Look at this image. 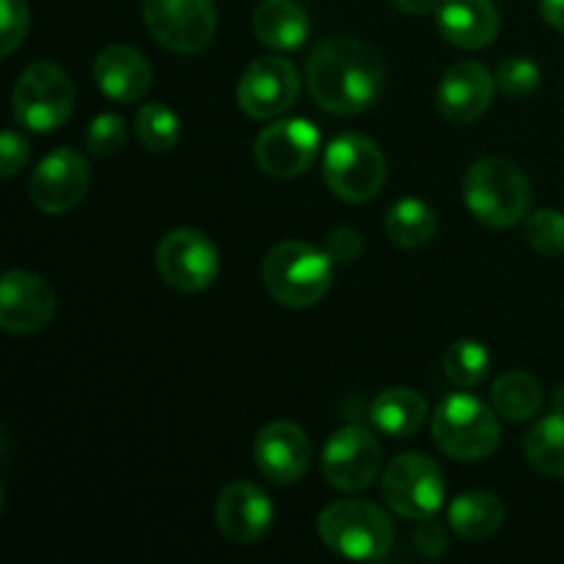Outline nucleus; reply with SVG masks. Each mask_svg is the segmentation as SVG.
Wrapping results in <instances>:
<instances>
[{
	"label": "nucleus",
	"mask_w": 564,
	"mask_h": 564,
	"mask_svg": "<svg viewBox=\"0 0 564 564\" xmlns=\"http://www.w3.org/2000/svg\"><path fill=\"white\" fill-rule=\"evenodd\" d=\"M319 154V130L306 119H279L257 135L253 160L264 174L292 180L306 174Z\"/></svg>",
	"instance_id": "13"
},
{
	"label": "nucleus",
	"mask_w": 564,
	"mask_h": 564,
	"mask_svg": "<svg viewBox=\"0 0 564 564\" xmlns=\"http://www.w3.org/2000/svg\"><path fill=\"white\" fill-rule=\"evenodd\" d=\"M319 540L334 554L356 562L386 560L394 545V521L383 507L364 499H341L317 518Z\"/></svg>",
	"instance_id": "4"
},
{
	"label": "nucleus",
	"mask_w": 564,
	"mask_h": 564,
	"mask_svg": "<svg viewBox=\"0 0 564 564\" xmlns=\"http://www.w3.org/2000/svg\"><path fill=\"white\" fill-rule=\"evenodd\" d=\"M507 510L501 499L490 490H468L449 507V527L457 538L468 543H482L505 527Z\"/></svg>",
	"instance_id": "22"
},
{
	"label": "nucleus",
	"mask_w": 564,
	"mask_h": 564,
	"mask_svg": "<svg viewBox=\"0 0 564 564\" xmlns=\"http://www.w3.org/2000/svg\"><path fill=\"white\" fill-rule=\"evenodd\" d=\"M28 3L25 0H0V53L11 55L28 36Z\"/></svg>",
	"instance_id": "32"
},
{
	"label": "nucleus",
	"mask_w": 564,
	"mask_h": 564,
	"mask_svg": "<svg viewBox=\"0 0 564 564\" xmlns=\"http://www.w3.org/2000/svg\"><path fill=\"white\" fill-rule=\"evenodd\" d=\"M523 455L543 477H564V413H551L529 430L523 438Z\"/></svg>",
	"instance_id": "26"
},
{
	"label": "nucleus",
	"mask_w": 564,
	"mask_h": 564,
	"mask_svg": "<svg viewBox=\"0 0 564 564\" xmlns=\"http://www.w3.org/2000/svg\"><path fill=\"white\" fill-rule=\"evenodd\" d=\"M55 290L47 279L28 270H6L0 281V328L31 336L47 328L55 317Z\"/></svg>",
	"instance_id": "15"
},
{
	"label": "nucleus",
	"mask_w": 564,
	"mask_h": 564,
	"mask_svg": "<svg viewBox=\"0 0 564 564\" xmlns=\"http://www.w3.org/2000/svg\"><path fill=\"white\" fill-rule=\"evenodd\" d=\"M94 80L113 102H141L152 88V66L141 50L130 44H110L94 58Z\"/></svg>",
	"instance_id": "19"
},
{
	"label": "nucleus",
	"mask_w": 564,
	"mask_h": 564,
	"mask_svg": "<svg viewBox=\"0 0 564 564\" xmlns=\"http://www.w3.org/2000/svg\"><path fill=\"white\" fill-rule=\"evenodd\" d=\"M496 94V75L479 61H457L438 83V110L452 124H471L488 113Z\"/></svg>",
	"instance_id": "18"
},
{
	"label": "nucleus",
	"mask_w": 564,
	"mask_h": 564,
	"mask_svg": "<svg viewBox=\"0 0 564 564\" xmlns=\"http://www.w3.org/2000/svg\"><path fill=\"white\" fill-rule=\"evenodd\" d=\"M273 518V501L253 482L226 485L215 501V523L220 534L237 545H253L268 538Z\"/></svg>",
	"instance_id": "16"
},
{
	"label": "nucleus",
	"mask_w": 564,
	"mask_h": 564,
	"mask_svg": "<svg viewBox=\"0 0 564 564\" xmlns=\"http://www.w3.org/2000/svg\"><path fill=\"white\" fill-rule=\"evenodd\" d=\"M554 411L564 413V386H560V389L554 391Z\"/></svg>",
	"instance_id": "38"
},
{
	"label": "nucleus",
	"mask_w": 564,
	"mask_h": 564,
	"mask_svg": "<svg viewBox=\"0 0 564 564\" xmlns=\"http://www.w3.org/2000/svg\"><path fill=\"white\" fill-rule=\"evenodd\" d=\"M312 22L297 0H262L253 11V33L259 42L279 53H290L306 44Z\"/></svg>",
	"instance_id": "21"
},
{
	"label": "nucleus",
	"mask_w": 564,
	"mask_h": 564,
	"mask_svg": "<svg viewBox=\"0 0 564 564\" xmlns=\"http://www.w3.org/2000/svg\"><path fill=\"white\" fill-rule=\"evenodd\" d=\"M435 22L441 36L460 50L490 47L501 28L494 0H441Z\"/></svg>",
	"instance_id": "20"
},
{
	"label": "nucleus",
	"mask_w": 564,
	"mask_h": 564,
	"mask_svg": "<svg viewBox=\"0 0 564 564\" xmlns=\"http://www.w3.org/2000/svg\"><path fill=\"white\" fill-rule=\"evenodd\" d=\"M416 549L422 551L424 556L435 560V556L446 554L449 549V538H446V529L441 523H435L433 518H424V523L416 532Z\"/></svg>",
	"instance_id": "35"
},
{
	"label": "nucleus",
	"mask_w": 564,
	"mask_h": 564,
	"mask_svg": "<svg viewBox=\"0 0 564 564\" xmlns=\"http://www.w3.org/2000/svg\"><path fill=\"white\" fill-rule=\"evenodd\" d=\"M28 154H31V147H28L25 138L14 130H6L3 138H0V176L14 180L25 169Z\"/></svg>",
	"instance_id": "33"
},
{
	"label": "nucleus",
	"mask_w": 564,
	"mask_h": 564,
	"mask_svg": "<svg viewBox=\"0 0 564 564\" xmlns=\"http://www.w3.org/2000/svg\"><path fill=\"white\" fill-rule=\"evenodd\" d=\"M427 419V402L408 386L386 389L372 402V424L389 438H411Z\"/></svg>",
	"instance_id": "23"
},
{
	"label": "nucleus",
	"mask_w": 564,
	"mask_h": 564,
	"mask_svg": "<svg viewBox=\"0 0 564 564\" xmlns=\"http://www.w3.org/2000/svg\"><path fill=\"white\" fill-rule=\"evenodd\" d=\"M308 94L334 116H358L383 94V58L367 42L352 36L317 44L306 64Z\"/></svg>",
	"instance_id": "1"
},
{
	"label": "nucleus",
	"mask_w": 564,
	"mask_h": 564,
	"mask_svg": "<svg viewBox=\"0 0 564 564\" xmlns=\"http://www.w3.org/2000/svg\"><path fill=\"white\" fill-rule=\"evenodd\" d=\"M463 202L488 229H510L532 209V182L507 158H482L463 176Z\"/></svg>",
	"instance_id": "2"
},
{
	"label": "nucleus",
	"mask_w": 564,
	"mask_h": 564,
	"mask_svg": "<svg viewBox=\"0 0 564 564\" xmlns=\"http://www.w3.org/2000/svg\"><path fill=\"white\" fill-rule=\"evenodd\" d=\"M444 372L457 389H477L490 372V352L477 339L452 341L444 352Z\"/></svg>",
	"instance_id": "27"
},
{
	"label": "nucleus",
	"mask_w": 564,
	"mask_h": 564,
	"mask_svg": "<svg viewBox=\"0 0 564 564\" xmlns=\"http://www.w3.org/2000/svg\"><path fill=\"white\" fill-rule=\"evenodd\" d=\"M160 275L180 292H204L215 284L220 273L218 246L204 231L182 226L171 229L158 246Z\"/></svg>",
	"instance_id": "10"
},
{
	"label": "nucleus",
	"mask_w": 564,
	"mask_h": 564,
	"mask_svg": "<svg viewBox=\"0 0 564 564\" xmlns=\"http://www.w3.org/2000/svg\"><path fill=\"white\" fill-rule=\"evenodd\" d=\"M262 284L281 306L308 308L334 284V259L303 240L279 242L262 259Z\"/></svg>",
	"instance_id": "3"
},
{
	"label": "nucleus",
	"mask_w": 564,
	"mask_h": 564,
	"mask_svg": "<svg viewBox=\"0 0 564 564\" xmlns=\"http://www.w3.org/2000/svg\"><path fill=\"white\" fill-rule=\"evenodd\" d=\"M135 135L149 152H169L180 143V116L163 102H149L135 116Z\"/></svg>",
	"instance_id": "28"
},
{
	"label": "nucleus",
	"mask_w": 564,
	"mask_h": 564,
	"mask_svg": "<svg viewBox=\"0 0 564 564\" xmlns=\"http://www.w3.org/2000/svg\"><path fill=\"white\" fill-rule=\"evenodd\" d=\"M257 468L275 485H295L312 466V441L295 422H270L253 441Z\"/></svg>",
	"instance_id": "17"
},
{
	"label": "nucleus",
	"mask_w": 564,
	"mask_h": 564,
	"mask_svg": "<svg viewBox=\"0 0 564 564\" xmlns=\"http://www.w3.org/2000/svg\"><path fill=\"white\" fill-rule=\"evenodd\" d=\"M435 229H438L435 209L422 198H402L386 215V235L405 251L427 246L435 237Z\"/></svg>",
	"instance_id": "25"
},
{
	"label": "nucleus",
	"mask_w": 564,
	"mask_h": 564,
	"mask_svg": "<svg viewBox=\"0 0 564 564\" xmlns=\"http://www.w3.org/2000/svg\"><path fill=\"white\" fill-rule=\"evenodd\" d=\"M91 185L88 160L75 149H55L31 174V202L44 215H64L75 209Z\"/></svg>",
	"instance_id": "14"
},
{
	"label": "nucleus",
	"mask_w": 564,
	"mask_h": 564,
	"mask_svg": "<svg viewBox=\"0 0 564 564\" xmlns=\"http://www.w3.org/2000/svg\"><path fill=\"white\" fill-rule=\"evenodd\" d=\"M540 14L551 28L564 33V0H540Z\"/></svg>",
	"instance_id": "37"
},
{
	"label": "nucleus",
	"mask_w": 564,
	"mask_h": 564,
	"mask_svg": "<svg viewBox=\"0 0 564 564\" xmlns=\"http://www.w3.org/2000/svg\"><path fill=\"white\" fill-rule=\"evenodd\" d=\"M301 97V75L292 61L281 55H264L248 64L237 83V105L251 119H275L286 113Z\"/></svg>",
	"instance_id": "12"
},
{
	"label": "nucleus",
	"mask_w": 564,
	"mask_h": 564,
	"mask_svg": "<svg viewBox=\"0 0 564 564\" xmlns=\"http://www.w3.org/2000/svg\"><path fill=\"white\" fill-rule=\"evenodd\" d=\"M527 242L543 257H564V213L562 209H534L523 220Z\"/></svg>",
	"instance_id": "29"
},
{
	"label": "nucleus",
	"mask_w": 564,
	"mask_h": 564,
	"mask_svg": "<svg viewBox=\"0 0 564 564\" xmlns=\"http://www.w3.org/2000/svg\"><path fill=\"white\" fill-rule=\"evenodd\" d=\"M433 441L446 457L460 463L488 460L501 444V424L496 408L479 397L449 394L433 416Z\"/></svg>",
	"instance_id": "5"
},
{
	"label": "nucleus",
	"mask_w": 564,
	"mask_h": 564,
	"mask_svg": "<svg viewBox=\"0 0 564 564\" xmlns=\"http://www.w3.org/2000/svg\"><path fill=\"white\" fill-rule=\"evenodd\" d=\"M14 119L33 132H53L69 121L75 108V86L61 66L36 61L17 77L11 94Z\"/></svg>",
	"instance_id": "7"
},
{
	"label": "nucleus",
	"mask_w": 564,
	"mask_h": 564,
	"mask_svg": "<svg viewBox=\"0 0 564 564\" xmlns=\"http://www.w3.org/2000/svg\"><path fill=\"white\" fill-rule=\"evenodd\" d=\"M325 185L341 202H372L386 185V158L372 138L361 132H341L325 147Z\"/></svg>",
	"instance_id": "6"
},
{
	"label": "nucleus",
	"mask_w": 564,
	"mask_h": 564,
	"mask_svg": "<svg viewBox=\"0 0 564 564\" xmlns=\"http://www.w3.org/2000/svg\"><path fill=\"white\" fill-rule=\"evenodd\" d=\"M490 400L499 416L510 419V422H529L543 411V386L538 378L529 372L512 369L505 372L490 389Z\"/></svg>",
	"instance_id": "24"
},
{
	"label": "nucleus",
	"mask_w": 564,
	"mask_h": 564,
	"mask_svg": "<svg viewBox=\"0 0 564 564\" xmlns=\"http://www.w3.org/2000/svg\"><path fill=\"white\" fill-rule=\"evenodd\" d=\"M540 83H543V72L532 58H523V55H512V58L501 61L499 69H496V88L505 97H529V94L538 91Z\"/></svg>",
	"instance_id": "30"
},
{
	"label": "nucleus",
	"mask_w": 564,
	"mask_h": 564,
	"mask_svg": "<svg viewBox=\"0 0 564 564\" xmlns=\"http://www.w3.org/2000/svg\"><path fill=\"white\" fill-rule=\"evenodd\" d=\"M383 452L378 438L358 424L336 430L323 449V477L339 494H361L378 479Z\"/></svg>",
	"instance_id": "11"
},
{
	"label": "nucleus",
	"mask_w": 564,
	"mask_h": 564,
	"mask_svg": "<svg viewBox=\"0 0 564 564\" xmlns=\"http://www.w3.org/2000/svg\"><path fill=\"white\" fill-rule=\"evenodd\" d=\"M127 143V121L116 113H99L86 132V147L94 158H110Z\"/></svg>",
	"instance_id": "31"
},
{
	"label": "nucleus",
	"mask_w": 564,
	"mask_h": 564,
	"mask_svg": "<svg viewBox=\"0 0 564 564\" xmlns=\"http://www.w3.org/2000/svg\"><path fill=\"white\" fill-rule=\"evenodd\" d=\"M444 471L427 455L405 452L386 466L383 499L400 518H408V521L433 518L444 505Z\"/></svg>",
	"instance_id": "8"
},
{
	"label": "nucleus",
	"mask_w": 564,
	"mask_h": 564,
	"mask_svg": "<svg viewBox=\"0 0 564 564\" xmlns=\"http://www.w3.org/2000/svg\"><path fill=\"white\" fill-rule=\"evenodd\" d=\"M143 20L154 42L180 55L207 50L218 31L215 0H143Z\"/></svg>",
	"instance_id": "9"
},
{
	"label": "nucleus",
	"mask_w": 564,
	"mask_h": 564,
	"mask_svg": "<svg viewBox=\"0 0 564 564\" xmlns=\"http://www.w3.org/2000/svg\"><path fill=\"white\" fill-rule=\"evenodd\" d=\"M402 14L408 17H424V14H433L438 9L441 0H391Z\"/></svg>",
	"instance_id": "36"
},
{
	"label": "nucleus",
	"mask_w": 564,
	"mask_h": 564,
	"mask_svg": "<svg viewBox=\"0 0 564 564\" xmlns=\"http://www.w3.org/2000/svg\"><path fill=\"white\" fill-rule=\"evenodd\" d=\"M325 251L330 253L334 262H352V259L361 257L364 240L352 226H339L328 235V242H325Z\"/></svg>",
	"instance_id": "34"
}]
</instances>
